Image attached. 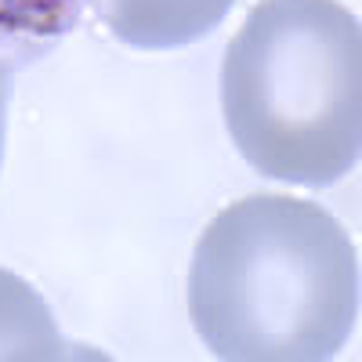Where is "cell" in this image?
Returning <instances> with one entry per match:
<instances>
[{"label":"cell","instance_id":"6da1fadb","mask_svg":"<svg viewBox=\"0 0 362 362\" xmlns=\"http://www.w3.org/2000/svg\"><path fill=\"white\" fill-rule=\"evenodd\" d=\"M185 300L214 358L326 362L355 334L358 257L329 210L261 192L203 228Z\"/></svg>","mask_w":362,"mask_h":362},{"label":"cell","instance_id":"277c9868","mask_svg":"<svg viewBox=\"0 0 362 362\" xmlns=\"http://www.w3.org/2000/svg\"><path fill=\"white\" fill-rule=\"evenodd\" d=\"M87 355L102 358L98 351H76V344L62 337L40 290L0 268V362H58Z\"/></svg>","mask_w":362,"mask_h":362},{"label":"cell","instance_id":"7a4b0ae2","mask_svg":"<svg viewBox=\"0 0 362 362\" xmlns=\"http://www.w3.org/2000/svg\"><path fill=\"white\" fill-rule=\"evenodd\" d=\"M221 112L257 174L337 185L362 153V33L337 0H261L221 62Z\"/></svg>","mask_w":362,"mask_h":362},{"label":"cell","instance_id":"3957f363","mask_svg":"<svg viewBox=\"0 0 362 362\" xmlns=\"http://www.w3.org/2000/svg\"><path fill=\"white\" fill-rule=\"evenodd\" d=\"M235 0H90L109 33L134 51H174L203 40Z\"/></svg>","mask_w":362,"mask_h":362},{"label":"cell","instance_id":"5b68a950","mask_svg":"<svg viewBox=\"0 0 362 362\" xmlns=\"http://www.w3.org/2000/svg\"><path fill=\"white\" fill-rule=\"evenodd\" d=\"M83 0H0V69L18 73L69 37Z\"/></svg>","mask_w":362,"mask_h":362},{"label":"cell","instance_id":"8992f818","mask_svg":"<svg viewBox=\"0 0 362 362\" xmlns=\"http://www.w3.org/2000/svg\"><path fill=\"white\" fill-rule=\"evenodd\" d=\"M8 102H11V73L0 69V163H4V138H8Z\"/></svg>","mask_w":362,"mask_h":362}]
</instances>
